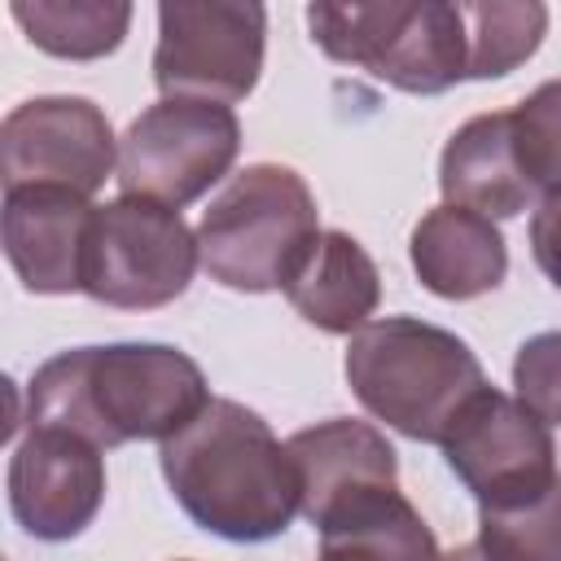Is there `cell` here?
<instances>
[{"label": "cell", "instance_id": "obj_1", "mask_svg": "<svg viewBox=\"0 0 561 561\" xmlns=\"http://www.w3.org/2000/svg\"><path fill=\"white\" fill-rule=\"evenodd\" d=\"M26 425H53L110 451L180 434L215 394L193 355L167 342L75 346L44 359L26 386Z\"/></svg>", "mask_w": 561, "mask_h": 561}, {"label": "cell", "instance_id": "obj_2", "mask_svg": "<svg viewBox=\"0 0 561 561\" xmlns=\"http://www.w3.org/2000/svg\"><path fill=\"white\" fill-rule=\"evenodd\" d=\"M158 465L188 522L219 539L263 543L302 513L289 443L237 399H210L180 434L158 443Z\"/></svg>", "mask_w": 561, "mask_h": 561}, {"label": "cell", "instance_id": "obj_3", "mask_svg": "<svg viewBox=\"0 0 561 561\" xmlns=\"http://www.w3.org/2000/svg\"><path fill=\"white\" fill-rule=\"evenodd\" d=\"M342 368L364 412L412 443H443L460 408L486 390L469 342L416 316L368 320L346 342Z\"/></svg>", "mask_w": 561, "mask_h": 561}, {"label": "cell", "instance_id": "obj_4", "mask_svg": "<svg viewBox=\"0 0 561 561\" xmlns=\"http://www.w3.org/2000/svg\"><path fill=\"white\" fill-rule=\"evenodd\" d=\"M320 232L307 180L280 162H254L237 171L202 210L197 250L206 276L224 289L267 294L289 280Z\"/></svg>", "mask_w": 561, "mask_h": 561}, {"label": "cell", "instance_id": "obj_5", "mask_svg": "<svg viewBox=\"0 0 561 561\" xmlns=\"http://www.w3.org/2000/svg\"><path fill=\"white\" fill-rule=\"evenodd\" d=\"M307 26L329 61L364 66L412 96H438L469 75L460 0H320L307 4Z\"/></svg>", "mask_w": 561, "mask_h": 561}, {"label": "cell", "instance_id": "obj_6", "mask_svg": "<svg viewBox=\"0 0 561 561\" xmlns=\"http://www.w3.org/2000/svg\"><path fill=\"white\" fill-rule=\"evenodd\" d=\"M241 153V123L232 105L158 96L118 136V188L158 206H188L210 193Z\"/></svg>", "mask_w": 561, "mask_h": 561}, {"label": "cell", "instance_id": "obj_7", "mask_svg": "<svg viewBox=\"0 0 561 561\" xmlns=\"http://www.w3.org/2000/svg\"><path fill=\"white\" fill-rule=\"evenodd\" d=\"M197 263V232L180 219V210L145 197H114L92 215L83 294L101 307L153 311L193 285Z\"/></svg>", "mask_w": 561, "mask_h": 561}, {"label": "cell", "instance_id": "obj_8", "mask_svg": "<svg viewBox=\"0 0 561 561\" xmlns=\"http://www.w3.org/2000/svg\"><path fill=\"white\" fill-rule=\"evenodd\" d=\"M267 53V9L254 0L158 4L153 83L162 96L237 105L254 92Z\"/></svg>", "mask_w": 561, "mask_h": 561}, {"label": "cell", "instance_id": "obj_9", "mask_svg": "<svg viewBox=\"0 0 561 561\" xmlns=\"http://www.w3.org/2000/svg\"><path fill=\"white\" fill-rule=\"evenodd\" d=\"M438 447L478 508H517L539 500L561 478L552 425H543L517 394L495 386L478 390L460 408Z\"/></svg>", "mask_w": 561, "mask_h": 561}, {"label": "cell", "instance_id": "obj_10", "mask_svg": "<svg viewBox=\"0 0 561 561\" xmlns=\"http://www.w3.org/2000/svg\"><path fill=\"white\" fill-rule=\"evenodd\" d=\"M118 171V136L88 96H31L0 123L4 188H70L92 197Z\"/></svg>", "mask_w": 561, "mask_h": 561}, {"label": "cell", "instance_id": "obj_11", "mask_svg": "<svg viewBox=\"0 0 561 561\" xmlns=\"http://www.w3.org/2000/svg\"><path fill=\"white\" fill-rule=\"evenodd\" d=\"M105 504V451L53 425H26L9 456L13 522L44 543L83 535Z\"/></svg>", "mask_w": 561, "mask_h": 561}, {"label": "cell", "instance_id": "obj_12", "mask_svg": "<svg viewBox=\"0 0 561 561\" xmlns=\"http://www.w3.org/2000/svg\"><path fill=\"white\" fill-rule=\"evenodd\" d=\"M285 443L302 478V517L316 530L386 491H399V456L368 421L333 416L298 430Z\"/></svg>", "mask_w": 561, "mask_h": 561}, {"label": "cell", "instance_id": "obj_13", "mask_svg": "<svg viewBox=\"0 0 561 561\" xmlns=\"http://www.w3.org/2000/svg\"><path fill=\"white\" fill-rule=\"evenodd\" d=\"M96 206L70 188H4V259L26 294H83V254Z\"/></svg>", "mask_w": 561, "mask_h": 561}, {"label": "cell", "instance_id": "obj_14", "mask_svg": "<svg viewBox=\"0 0 561 561\" xmlns=\"http://www.w3.org/2000/svg\"><path fill=\"white\" fill-rule=\"evenodd\" d=\"M438 193L447 206H465L486 219H517L522 210H535L539 193L517 158L513 110L473 114L447 136L438 158Z\"/></svg>", "mask_w": 561, "mask_h": 561}, {"label": "cell", "instance_id": "obj_15", "mask_svg": "<svg viewBox=\"0 0 561 561\" xmlns=\"http://www.w3.org/2000/svg\"><path fill=\"white\" fill-rule=\"evenodd\" d=\"M408 259L416 280L447 302L482 298L508 276V245L500 224L447 202L416 219L408 237Z\"/></svg>", "mask_w": 561, "mask_h": 561}, {"label": "cell", "instance_id": "obj_16", "mask_svg": "<svg viewBox=\"0 0 561 561\" xmlns=\"http://www.w3.org/2000/svg\"><path fill=\"white\" fill-rule=\"evenodd\" d=\"M280 289L307 324L337 337H355L381 302L377 263L342 228H324Z\"/></svg>", "mask_w": 561, "mask_h": 561}, {"label": "cell", "instance_id": "obj_17", "mask_svg": "<svg viewBox=\"0 0 561 561\" xmlns=\"http://www.w3.org/2000/svg\"><path fill=\"white\" fill-rule=\"evenodd\" d=\"M316 561H443V552L412 500L386 491L324 526Z\"/></svg>", "mask_w": 561, "mask_h": 561}, {"label": "cell", "instance_id": "obj_18", "mask_svg": "<svg viewBox=\"0 0 561 561\" xmlns=\"http://www.w3.org/2000/svg\"><path fill=\"white\" fill-rule=\"evenodd\" d=\"M9 13L39 53L61 61H101L131 26L127 0H13Z\"/></svg>", "mask_w": 561, "mask_h": 561}, {"label": "cell", "instance_id": "obj_19", "mask_svg": "<svg viewBox=\"0 0 561 561\" xmlns=\"http://www.w3.org/2000/svg\"><path fill=\"white\" fill-rule=\"evenodd\" d=\"M469 75L465 79H504L530 61L548 35V9L539 0H460Z\"/></svg>", "mask_w": 561, "mask_h": 561}, {"label": "cell", "instance_id": "obj_20", "mask_svg": "<svg viewBox=\"0 0 561 561\" xmlns=\"http://www.w3.org/2000/svg\"><path fill=\"white\" fill-rule=\"evenodd\" d=\"M491 561H561V478L517 508H478V539Z\"/></svg>", "mask_w": 561, "mask_h": 561}, {"label": "cell", "instance_id": "obj_21", "mask_svg": "<svg viewBox=\"0 0 561 561\" xmlns=\"http://www.w3.org/2000/svg\"><path fill=\"white\" fill-rule=\"evenodd\" d=\"M513 140L526 180L535 193L561 188V79L539 83L526 101L513 105Z\"/></svg>", "mask_w": 561, "mask_h": 561}, {"label": "cell", "instance_id": "obj_22", "mask_svg": "<svg viewBox=\"0 0 561 561\" xmlns=\"http://www.w3.org/2000/svg\"><path fill=\"white\" fill-rule=\"evenodd\" d=\"M513 394L543 421L561 425V329L535 333L513 355Z\"/></svg>", "mask_w": 561, "mask_h": 561}, {"label": "cell", "instance_id": "obj_23", "mask_svg": "<svg viewBox=\"0 0 561 561\" xmlns=\"http://www.w3.org/2000/svg\"><path fill=\"white\" fill-rule=\"evenodd\" d=\"M530 254L539 272L552 280V289L561 294V188L543 193L530 210Z\"/></svg>", "mask_w": 561, "mask_h": 561}, {"label": "cell", "instance_id": "obj_24", "mask_svg": "<svg viewBox=\"0 0 561 561\" xmlns=\"http://www.w3.org/2000/svg\"><path fill=\"white\" fill-rule=\"evenodd\" d=\"M443 561H491L478 543H460V548H451V552H443Z\"/></svg>", "mask_w": 561, "mask_h": 561}]
</instances>
